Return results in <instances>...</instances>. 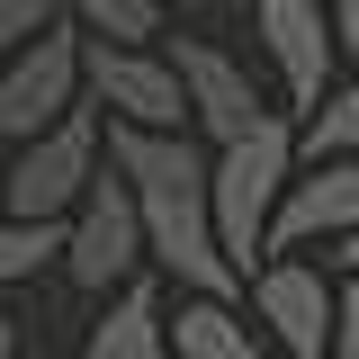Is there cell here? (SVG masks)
I'll use <instances>...</instances> for the list:
<instances>
[{
	"label": "cell",
	"instance_id": "cell-11",
	"mask_svg": "<svg viewBox=\"0 0 359 359\" xmlns=\"http://www.w3.org/2000/svg\"><path fill=\"white\" fill-rule=\"evenodd\" d=\"M162 341L171 359H278L233 297H198V287H180V306H162Z\"/></svg>",
	"mask_w": 359,
	"mask_h": 359
},
{
	"label": "cell",
	"instance_id": "cell-5",
	"mask_svg": "<svg viewBox=\"0 0 359 359\" xmlns=\"http://www.w3.org/2000/svg\"><path fill=\"white\" fill-rule=\"evenodd\" d=\"M252 287V314H261V341L278 359H323L332 341V269L306 261V252H261L243 269Z\"/></svg>",
	"mask_w": 359,
	"mask_h": 359
},
{
	"label": "cell",
	"instance_id": "cell-12",
	"mask_svg": "<svg viewBox=\"0 0 359 359\" xmlns=\"http://www.w3.org/2000/svg\"><path fill=\"white\" fill-rule=\"evenodd\" d=\"M81 359H171V341H162V287L144 269H135L126 287H108V314L90 323Z\"/></svg>",
	"mask_w": 359,
	"mask_h": 359
},
{
	"label": "cell",
	"instance_id": "cell-3",
	"mask_svg": "<svg viewBox=\"0 0 359 359\" xmlns=\"http://www.w3.org/2000/svg\"><path fill=\"white\" fill-rule=\"evenodd\" d=\"M63 278L90 287V297H108V287H126L135 269H144V216H135V189L117 180V162L99 153V171L90 189L72 198V216H63Z\"/></svg>",
	"mask_w": 359,
	"mask_h": 359
},
{
	"label": "cell",
	"instance_id": "cell-14",
	"mask_svg": "<svg viewBox=\"0 0 359 359\" xmlns=\"http://www.w3.org/2000/svg\"><path fill=\"white\" fill-rule=\"evenodd\" d=\"M81 36H108V45H153L162 36V0H63Z\"/></svg>",
	"mask_w": 359,
	"mask_h": 359
},
{
	"label": "cell",
	"instance_id": "cell-1",
	"mask_svg": "<svg viewBox=\"0 0 359 359\" xmlns=\"http://www.w3.org/2000/svg\"><path fill=\"white\" fill-rule=\"evenodd\" d=\"M99 153L117 162V180L135 189V216H144V261L171 269L180 287L198 297H233L243 269L216 252V216H207V153L189 135H153V126H99Z\"/></svg>",
	"mask_w": 359,
	"mask_h": 359
},
{
	"label": "cell",
	"instance_id": "cell-17",
	"mask_svg": "<svg viewBox=\"0 0 359 359\" xmlns=\"http://www.w3.org/2000/svg\"><path fill=\"white\" fill-rule=\"evenodd\" d=\"M54 18H63V0H0V54L18 36H36V27H54Z\"/></svg>",
	"mask_w": 359,
	"mask_h": 359
},
{
	"label": "cell",
	"instance_id": "cell-6",
	"mask_svg": "<svg viewBox=\"0 0 359 359\" xmlns=\"http://www.w3.org/2000/svg\"><path fill=\"white\" fill-rule=\"evenodd\" d=\"M81 90L117 117V126H153V135H189V99H180L171 54L153 45H108L81 36Z\"/></svg>",
	"mask_w": 359,
	"mask_h": 359
},
{
	"label": "cell",
	"instance_id": "cell-10",
	"mask_svg": "<svg viewBox=\"0 0 359 359\" xmlns=\"http://www.w3.org/2000/svg\"><path fill=\"white\" fill-rule=\"evenodd\" d=\"M171 72H180V99H189V126L207 135V144H233V135H252L269 117L252 72L207 36H171Z\"/></svg>",
	"mask_w": 359,
	"mask_h": 359
},
{
	"label": "cell",
	"instance_id": "cell-16",
	"mask_svg": "<svg viewBox=\"0 0 359 359\" xmlns=\"http://www.w3.org/2000/svg\"><path fill=\"white\" fill-rule=\"evenodd\" d=\"M323 359H359V269H332V341Z\"/></svg>",
	"mask_w": 359,
	"mask_h": 359
},
{
	"label": "cell",
	"instance_id": "cell-2",
	"mask_svg": "<svg viewBox=\"0 0 359 359\" xmlns=\"http://www.w3.org/2000/svg\"><path fill=\"white\" fill-rule=\"evenodd\" d=\"M297 171V126L287 117H261L252 135H233L207 153V216H216V252L233 269H252L269 252V207Z\"/></svg>",
	"mask_w": 359,
	"mask_h": 359
},
{
	"label": "cell",
	"instance_id": "cell-19",
	"mask_svg": "<svg viewBox=\"0 0 359 359\" xmlns=\"http://www.w3.org/2000/svg\"><path fill=\"white\" fill-rule=\"evenodd\" d=\"M323 269H359V224L341 233V243H332V252H323Z\"/></svg>",
	"mask_w": 359,
	"mask_h": 359
},
{
	"label": "cell",
	"instance_id": "cell-8",
	"mask_svg": "<svg viewBox=\"0 0 359 359\" xmlns=\"http://www.w3.org/2000/svg\"><path fill=\"white\" fill-rule=\"evenodd\" d=\"M351 224H359V153H314L306 171H287L278 207H269V252L341 243Z\"/></svg>",
	"mask_w": 359,
	"mask_h": 359
},
{
	"label": "cell",
	"instance_id": "cell-9",
	"mask_svg": "<svg viewBox=\"0 0 359 359\" xmlns=\"http://www.w3.org/2000/svg\"><path fill=\"white\" fill-rule=\"evenodd\" d=\"M252 27H261V54H269V72H278V90H287V108L306 117L314 99L332 90V9L323 0H261L252 9Z\"/></svg>",
	"mask_w": 359,
	"mask_h": 359
},
{
	"label": "cell",
	"instance_id": "cell-13",
	"mask_svg": "<svg viewBox=\"0 0 359 359\" xmlns=\"http://www.w3.org/2000/svg\"><path fill=\"white\" fill-rule=\"evenodd\" d=\"M63 261V216H9L0 207V287L9 278H36Z\"/></svg>",
	"mask_w": 359,
	"mask_h": 359
},
{
	"label": "cell",
	"instance_id": "cell-15",
	"mask_svg": "<svg viewBox=\"0 0 359 359\" xmlns=\"http://www.w3.org/2000/svg\"><path fill=\"white\" fill-rule=\"evenodd\" d=\"M297 153H359V81H332L323 99L306 108V135H297Z\"/></svg>",
	"mask_w": 359,
	"mask_h": 359
},
{
	"label": "cell",
	"instance_id": "cell-7",
	"mask_svg": "<svg viewBox=\"0 0 359 359\" xmlns=\"http://www.w3.org/2000/svg\"><path fill=\"white\" fill-rule=\"evenodd\" d=\"M63 108H81V27H36L0 54V135H36Z\"/></svg>",
	"mask_w": 359,
	"mask_h": 359
},
{
	"label": "cell",
	"instance_id": "cell-18",
	"mask_svg": "<svg viewBox=\"0 0 359 359\" xmlns=\"http://www.w3.org/2000/svg\"><path fill=\"white\" fill-rule=\"evenodd\" d=\"M332 54H351V63H359V0L332 9Z\"/></svg>",
	"mask_w": 359,
	"mask_h": 359
},
{
	"label": "cell",
	"instance_id": "cell-4",
	"mask_svg": "<svg viewBox=\"0 0 359 359\" xmlns=\"http://www.w3.org/2000/svg\"><path fill=\"white\" fill-rule=\"evenodd\" d=\"M90 171H99V108H63L54 126L18 135V162H0V207L9 216H72Z\"/></svg>",
	"mask_w": 359,
	"mask_h": 359
},
{
	"label": "cell",
	"instance_id": "cell-20",
	"mask_svg": "<svg viewBox=\"0 0 359 359\" xmlns=\"http://www.w3.org/2000/svg\"><path fill=\"white\" fill-rule=\"evenodd\" d=\"M0 359H18V323L9 314H0Z\"/></svg>",
	"mask_w": 359,
	"mask_h": 359
}]
</instances>
